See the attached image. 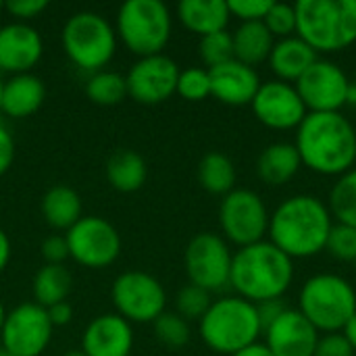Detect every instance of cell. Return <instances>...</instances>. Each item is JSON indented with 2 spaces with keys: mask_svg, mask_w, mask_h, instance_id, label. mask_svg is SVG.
<instances>
[{
  "mask_svg": "<svg viewBox=\"0 0 356 356\" xmlns=\"http://www.w3.org/2000/svg\"><path fill=\"white\" fill-rule=\"evenodd\" d=\"M334 217L325 200L313 194H294L282 200L269 219V242L292 261L317 257L325 250Z\"/></svg>",
  "mask_w": 356,
  "mask_h": 356,
  "instance_id": "obj_1",
  "label": "cell"
},
{
  "mask_svg": "<svg viewBox=\"0 0 356 356\" xmlns=\"http://www.w3.org/2000/svg\"><path fill=\"white\" fill-rule=\"evenodd\" d=\"M294 146L305 167L319 175H344L356 167V129L342 113H309Z\"/></svg>",
  "mask_w": 356,
  "mask_h": 356,
  "instance_id": "obj_2",
  "label": "cell"
},
{
  "mask_svg": "<svg viewBox=\"0 0 356 356\" xmlns=\"http://www.w3.org/2000/svg\"><path fill=\"white\" fill-rule=\"evenodd\" d=\"M294 282V261L273 242L263 240L234 252L229 286L236 296L261 305L282 300Z\"/></svg>",
  "mask_w": 356,
  "mask_h": 356,
  "instance_id": "obj_3",
  "label": "cell"
},
{
  "mask_svg": "<svg viewBox=\"0 0 356 356\" xmlns=\"http://www.w3.org/2000/svg\"><path fill=\"white\" fill-rule=\"evenodd\" d=\"M296 35L315 52H340L356 42V0H300Z\"/></svg>",
  "mask_w": 356,
  "mask_h": 356,
  "instance_id": "obj_4",
  "label": "cell"
},
{
  "mask_svg": "<svg viewBox=\"0 0 356 356\" xmlns=\"http://www.w3.org/2000/svg\"><path fill=\"white\" fill-rule=\"evenodd\" d=\"M198 327L202 342L217 355L234 356L263 336L257 305L240 296L213 300L207 315L198 321Z\"/></svg>",
  "mask_w": 356,
  "mask_h": 356,
  "instance_id": "obj_5",
  "label": "cell"
},
{
  "mask_svg": "<svg viewBox=\"0 0 356 356\" xmlns=\"http://www.w3.org/2000/svg\"><path fill=\"white\" fill-rule=\"evenodd\" d=\"M298 311L319 334L342 332L356 313L355 286L338 273H315L300 286Z\"/></svg>",
  "mask_w": 356,
  "mask_h": 356,
  "instance_id": "obj_6",
  "label": "cell"
},
{
  "mask_svg": "<svg viewBox=\"0 0 356 356\" xmlns=\"http://www.w3.org/2000/svg\"><path fill=\"white\" fill-rule=\"evenodd\" d=\"M60 44L69 60L81 71H102L117 50V31L106 17L94 10L73 13L60 31Z\"/></svg>",
  "mask_w": 356,
  "mask_h": 356,
  "instance_id": "obj_7",
  "label": "cell"
},
{
  "mask_svg": "<svg viewBox=\"0 0 356 356\" xmlns=\"http://www.w3.org/2000/svg\"><path fill=\"white\" fill-rule=\"evenodd\" d=\"M173 17L161 0H127L117 13V38L134 54H163L171 40Z\"/></svg>",
  "mask_w": 356,
  "mask_h": 356,
  "instance_id": "obj_8",
  "label": "cell"
},
{
  "mask_svg": "<svg viewBox=\"0 0 356 356\" xmlns=\"http://www.w3.org/2000/svg\"><path fill=\"white\" fill-rule=\"evenodd\" d=\"M271 213L263 196L248 188H234L219 204V225L223 238L238 248L263 242L269 234Z\"/></svg>",
  "mask_w": 356,
  "mask_h": 356,
  "instance_id": "obj_9",
  "label": "cell"
},
{
  "mask_svg": "<svg viewBox=\"0 0 356 356\" xmlns=\"http://www.w3.org/2000/svg\"><path fill=\"white\" fill-rule=\"evenodd\" d=\"M111 300L129 323H154L167 311V292L163 284L146 271H125L111 286Z\"/></svg>",
  "mask_w": 356,
  "mask_h": 356,
  "instance_id": "obj_10",
  "label": "cell"
},
{
  "mask_svg": "<svg viewBox=\"0 0 356 356\" xmlns=\"http://www.w3.org/2000/svg\"><path fill=\"white\" fill-rule=\"evenodd\" d=\"M232 261L234 252L229 242L213 232L196 234L184 252V267L190 284L207 292H217L229 286Z\"/></svg>",
  "mask_w": 356,
  "mask_h": 356,
  "instance_id": "obj_11",
  "label": "cell"
},
{
  "mask_svg": "<svg viewBox=\"0 0 356 356\" xmlns=\"http://www.w3.org/2000/svg\"><path fill=\"white\" fill-rule=\"evenodd\" d=\"M69 259L88 269H104L121 254V236L117 227L96 215H83L67 234Z\"/></svg>",
  "mask_w": 356,
  "mask_h": 356,
  "instance_id": "obj_12",
  "label": "cell"
},
{
  "mask_svg": "<svg viewBox=\"0 0 356 356\" xmlns=\"http://www.w3.org/2000/svg\"><path fill=\"white\" fill-rule=\"evenodd\" d=\"M52 323L44 307L23 302L6 311L0 342L6 353L15 356H40L52 340Z\"/></svg>",
  "mask_w": 356,
  "mask_h": 356,
  "instance_id": "obj_13",
  "label": "cell"
},
{
  "mask_svg": "<svg viewBox=\"0 0 356 356\" xmlns=\"http://www.w3.org/2000/svg\"><path fill=\"white\" fill-rule=\"evenodd\" d=\"M294 86L309 113H340L346 106L350 79L338 63L317 58Z\"/></svg>",
  "mask_w": 356,
  "mask_h": 356,
  "instance_id": "obj_14",
  "label": "cell"
},
{
  "mask_svg": "<svg viewBox=\"0 0 356 356\" xmlns=\"http://www.w3.org/2000/svg\"><path fill=\"white\" fill-rule=\"evenodd\" d=\"M177 63L167 54L138 58L125 75L127 96L140 104H161L177 90Z\"/></svg>",
  "mask_w": 356,
  "mask_h": 356,
  "instance_id": "obj_15",
  "label": "cell"
},
{
  "mask_svg": "<svg viewBox=\"0 0 356 356\" xmlns=\"http://www.w3.org/2000/svg\"><path fill=\"white\" fill-rule=\"evenodd\" d=\"M254 117L269 129H296L309 115L294 83L280 79L263 81L254 100L250 102Z\"/></svg>",
  "mask_w": 356,
  "mask_h": 356,
  "instance_id": "obj_16",
  "label": "cell"
},
{
  "mask_svg": "<svg viewBox=\"0 0 356 356\" xmlns=\"http://www.w3.org/2000/svg\"><path fill=\"white\" fill-rule=\"evenodd\" d=\"M263 336L273 356H313L321 334L298 309L288 307L263 330Z\"/></svg>",
  "mask_w": 356,
  "mask_h": 356,
  "instance_id": "obj_17",
  "label": "cell"
},
{
  "mask_svg": "<svg viewBox=\"0 0 356 356\" xmlns=\"http://www.w3.org/2000/svg\"><path fill=\"white\" fill-rule=\"evenodd\" d=\"M44 52L42 35L29 23L13 21L0 27V71L31 73Z\"/></svg>",
  "mask_w": 356,
  "mask_h": 356,
  "instance_id": "obj_18",
  "label": "cell"
},
{
  "mask_svg": "<svg viewBox=\"0 0 356 356\" xmlns=\"http://www.w3.org/2000/svg\"><path fill=\"white\" fill-rule=\"evenodd\" d=\"M134 348V327L117 313L94 317L81 336V350L88 356H129Z\"/></svg>",
  "mask_w": 356,
  "mask_h": 356,
  "instance_id": "obj_19",
  "label": "cell"
},
{
  "mask_svg": "<svg viewBox=\"0 0 356 356\" xmlns=\"http://www.w3.org/2000/svg\"><path fill=\"white\" fill-rule=\"evenodd\" d=\"M209 73H211V96H215L219 102L229 106L250 104L263 83L254 67H248L236 58L215 69H209Z\"/></svg>",
  "mask_w": 356,
  "mask_h": 356,
  "instance_id": "obj_20",
  "label": "cell"
},
{
  "mask_svg": "<svg viewBox=\"0 0 356 356\" xmlns=\"http://www.w3.org/2000/svg\"><path fill=\"white\" fill-rule=\"evenodd\" d=\"M317 58H319L317 52L302 38L294 33L290 38L275 40L267 63L269 69L275 73V79L286 83H296Z\"/></svg>",
  "mask_w": 356,
  "mask_h": 356,
  "instance_id": "obj_21",
  "label": "cell"
},
{
  "mask_svg": "<svg viewBox=\"0 0 356 356\" xmlns=\"http://www.w3.org/2000/svg\"><path fill=\"white\" fill-rule=\"evenodd\" d=\"M46 98V86L44 81L33 73H21L13 75L2 86V100L0 111L13 119H25L31 117Z\"/></svg>",
  "mask_w": 356,
  "mask_h": 356,
  "instance_id": "obj_22",
  "label": "cell"
},
{
  "mask_svg": "<svg viewBox=\"0 0 356 356\" xmlns=\"http://www.w3.org/2000/svg\"><path fill=\"white\" fill-rule=\"evenodd\" d=\"M302 167L294 142H273L257 159V173L267 186H286Z\"/></svg>",
  "mask_w": 356,
  "mask_h": 356,
  "instance_id": "obj_23",
  "label": "cell"
},
{
  "mask_svg": "<svg viewBox=\"0 0 356 356\" xmlns=\"http://www.w3.org/2000/svg\"><path fill=\"white\" fill-rule=\"evenodd\" d=\"M177 17L186 29L202 38L227 29L232 13L225 0H181L177 4Z\"/></svg>",
  "mask_w": 356,
  "mask_h": 356,
  "instance_id": "obj_24",
  "label": "cell"
},
{
  "mask_svg": "<svg viewBox=\"0 0 356 356\" xmlns=\"http://www.w3.org/2000/svg\"><path fill=\"white\" fill-rule=\"evenodd\" d=\"M40 211H42L44 221L52 229L69 232L83 217V202H81V196L73 188L58 184L44 192Z\"/></svg>",
  "mask_w": 356,
  "mask_h": 356,
  "instance_id": "obj_25",
  "label": "cell"
},
{
  "mask_svg": "<svg viewBox=\"0 0 356 356\" xmlns=\"http://www.w3.org/2000/svg\"><path fill=\"white\" fill-rule=\"evenodd\" d=\"M232 38H234L236 60H240L248 67H257L259 63H265L275 44L273 33L267 29V25L263 21L240 23L236 27V31L232 33Z\"/></svg>",
  "mask_w": 356,
  "mask_h": 356,
  "instance_id": "obj_26",
  "label": "cell"
},
{
  "mask_svg": "<svg viewBox=\"0 0 356 356\" xmlns=\"http://www.w3.org/2000/svg\"><path fill=\"white\" fill-rule=\"evenodd\" d=\"M106 179L113 190L131 194L138 192L148 179V165L136 150H115L106 161Z\"/></svg>",
  "mask_w": 356,
  "mask_h": 356,
  "instance_id": "obj_27",
  "label": "cell"
},
{
  "mask_svg": "<svg viewBox=\"0 0 356 356\" xmlns=\"http://www.w3.org/2000/svg\"><path fill=\"white\" fill-rule=\"evenodd\" d=\"M73 288V275L65 265H44L33 277L31 292L33 302L48 309L56 302H65Z\"/></svg>",
  "mask_w": 356,
  "mask_h": 356,
  "instance_id": "obj_28",
  "label": "cell"
},
{
  "mask_svg": "<svg viewBox=\"0 0 356 356\" xmlns=\"http://www.w3.org/2000/svg\"><path fill=\"white\" fill-rule=\"evenodd\" d=\"M198 184L217 196H225L236 188V165L223 152H207L198 163Z\"/></svg>",
  "mask_w": 356,
  "mask_h": 356,
  "instance_id": "obj_29",
  "label": "cell"
},
{
  "mask_svg": "<svg viewBox=\"0 0 356 356\" xmlns=\"http://www.w3.org/2000/svg\"><path fill=\"white\" fill-rule=\"evenodd\" d=\"M86 94L94 104L100 106H115L127 96V81L125 75L117 71H96L90 73L86 81Z\"/></svg>",
  "mask_w": 356,
  "mask_h": 356,
  "instance_id": "obj_30",
  "label": "cell"
},
{
  "mask_svg": "<svg viewBox=\"0 0 356 356\" xmlns=\"http://www.w3.org/2000/svg\"><path fill=\"white\" fill-rule=\"evenodd\" d=\"M336 223L356 227V167L336 179L327 202Z\"/></svg>",
  "mask_w": 356,
  "mask_h": 356,
  "instance_id": "obj_31",
  "label": "cell"
},
{
  "mask_svg": "<svg viewBox=\"0 0 356 356\" xmlns=\"http://www.w3.org/2000/svg\"><path fill=\"white\" fill-rule=\"evenodd\" d=\"M152 325H154L156 340L171 350L184 348L190 342V336H192L190 323L184 317H179L175 311H165L161 317L154 319Z\"/></svg>",
  "mask_w": 356,
  "mask_h": 356,
  "instance_id": "obj_32",
  "label": "cell"
},
{
  "mask_svg": "<svg viewBox=\"0 0 356 356\" xmlns=\"http://www.w3.org/2000/svg\"><path fill=\"white\" fill-rule=\"evenodd\" d=\"M198 54L207 69H215L219 65H225L234 60V38L227 29L215 31L209 35H202L198 42Z\"/></svg>",
  "mask_w": 356,
  "mask_h": 356,
  "instance_id": "obj_33",
  "label": "cell"
},
{
  "mask_svg": "<svg viewBox=\"0 0 356 356\" xmlns=\"http://www.w3.org/2000/svg\"><path fill=\"white\" fill-rule=\"evenodd\" d=\"M213 305V298H211V292L194 286V284H188L184 286L177 296H175V313L179 317H184L188 323L190 321H200L209 307Z\"/></svg>",
  "mask_w": 356,
  "mask_h": 356,
  "instance_id": "obj_34",
  "label": "cell"
},
{
  "mask_svg": "<svg viewBox=\"0 0 356 356\" xmlns=\"http://www.w3.org/2000/svg\"><path fill=\"white\" fill-rule=\"evenodd\" d=\"M181 98L190 102H200L211 96V73L204 67H188L179 71L177 77V90Z\"/></svg>",
  "mask_w": 356,
  "mask_h": 356,
  "instance_id": "obj_35",
  "label": "cell"
},
{
  "mask_svg": "<svg viewBox=\"0 0 356 356\" xmlns=\"http://www.w3.org/2000/svg\"><path fill=\"white\" fill-rule=\"evenodd\" d=\"M325 250L336 259L344 263H355L356 261V227L344 225V223H334Z\"/></svg>",
  "mask_w": 356,
  "mask_h": 356,
  "instance_id": "obj_36",
  "label": "cell"
},
{
  "mask_svg": "<svg viewBox=\"0 0 356 356\" xmlns=\"http://www.w3.org/2000/svg\"><path fill=\"white\" fill-rule=\"evenodd\" d=\"M263 23L273 33V38H290L296 33V6L288 2H273Z\"/></svg>",
  "mask_w": 356,
  "mask_h": 356,
  "instance_id": "obj_37",
  "label": "cell"
},
{
  "mask_svg": "<svg viewBox=\"0 0 356 356\" xmlns=\"http://www.w3.org/2000/svg\"><path fill=\"white\" fill-rule=\"evenodd\" d=\"M271 0H229V13L232 17H238L242 23L248 21H263L271 8Z\"/></svg>",
  "mask_w": 356,
  "mask_h": 356,
  "instance_id": "obj_38",
  "label": "cell"
},
{
  "mask_svg": "<svg viewBox=\"0 0 356 356\" xmlns=\"http://www.w3.org/2000/svg\"><path fill=\"white\" fill-rule=\"evenodd\" d=\"M313 356H356L353 346L348 344V340L344 338L342 332L336 334H323L319 336L317 348Z\"/></svg>",
  "mask_w": 356,
  "mask_h": 356,
  "instance_id": "obj_39",
  "label": "cell"
},
{
  "mask_svg": "<svg viewBox=\"0 0 356 356\" xmlns=\"http://www.w3.org/2000/svg\"><path fill=\"white\" fill-rule=\"evenodd\" d=\"M40 252L46 265H65V261L69 259V246H67L65 236H58V234L46 236L40 246Z\"/></svg>",
  "mask_w": 356,
  "mask_h": 356,
  "instance_id": "obj_40",
  "label": "cell"
},
{
  "mask_svg": "<svg viewBox=\"0 0 356 356\" xmlns=\"http://www.w3.org/2000/svg\"><path fill=\"white\" fill-rule=\"evenodd\" d=\"M4 8L13 17H17L21 23H25V21L42 15L48 8V0H8V2H4Z\"/></svg>",
  "mask_w": 356,
  "mask_h": 356,
  "instance_id": "obj_41",
  "label": "cell"
},
{
  "mask_svg": "<svg viewBox=\"0 0 356 356\" xmlns=\"http://www.w3.org/2000/svg\"><path fill=\"white\" fill-rule=\"evenodd\" d=\"M15 154H17V146H15V138L13 134L0 123V175H4L13 163H15Z\"/></svg>",
  "mask_w": 356,
  "mask_h": 356,
  "instance_id": "obj_42",
  "label": "cell"
},
{
  "mask_svg": "<svg viewBox=\"0 0 356 356\" xmlns=\"http://www.w3.org/2000/svg\"><path fill=\"white\" fill-rule=\"evenodd\" d=\"M286 309H288V307L284 305V300H267V302L257 305V311H259V319H261L263 330H265L269 323H273Z\"/></svg>",
  "mask_w": 356,
  "mask_h": 356,
  "instance_id": "obj_43",
  "label": "cell"
},
{
  "mask_svg": "<svg viewBox=\"0 0 356 356\" xmlns=\"http://www.w3.org/2000/svg\"><path fill=\"white\" fill-rule=\"evenodd\" d=\"M46 313H48V319H50L52 327L67 325V323H71V319H73V307H71L67 300H65V302H56V305L48 307V309H46Z\"/></svg>",
  "mask_w": 356,
  "mask_h": 356,
  "instance_id": "obj_44",
  "label": "cell"
},
{
  "mask_svg": "<svg viewBox=\"0 0 356 356\" xmlns=\"http://www.w3.org/2000/svg\"><path fill=\"white\" fill-rule=\"evenodd\" d=\"M8 261H10V240H8L6 232L0 227V273L6 269Z\"/></svg>",
  "mask_w": 356,
  "mask_h": 356,
  "instance_id": "obj_45",
  "label": "cell"
},
{
  "mask_svg": "<svg viewBox=\"0 0 356 356\" xmlns=\"http://www.w3.org/2000/svg\"><path fill=\"white\" fill-rule=\"evenodd\" d=\"M234 356H273V353L267 348V344H265V342H254V344H250V346L242 348L240 353H236Z\"/></svg>",
  "mask_w": 356,
  "mask_h": 356,
  "instance_id": "obj_46",
  "label": "cell"
},
{
  "mask_svg": "<svg viewBox=\"0 0 356 356\" xmlns=\"http://www.w3.org/2000/svg\"><path fill=\"white\" fill-rule=\"evenodd\" d=\"M342 334H344V338L348 340V344L353 346V350H355V355H356V313L350 317V319H348V323L344 325Z\"/></svg>",
  "mask_w": 356,
  "mask_h": 356,
  "instance_id": "obj_47",
  "label": "cell"
},
{
  "mask_svg": "<svg viewBox=\"0 0 356 356\" xmlns=\"http://www.w3.org/2000/svg\"><path fill=\"white\" fill-rule=\"evenodd\" d=\"M346 104L356 106V83L350 81V88H348V96H346Z\"/></svg>",
  "mask_w": 356,
  "mask_h": 356,
  "instance_id": "obj_48",
  "label": "cell"
},
{
  "mask_svg": "<svg viewBox=\"0 0 356 356\" xmlns=\"http://www.w3.org/2000/svg\"><path fill=\"white\" fill-rule=\"evenodd\" d=\"M4 317H6V309H4V305H2V300H0V330H2Z\"/></svg>",
  "mask_w": 356,
  "mask_h": 356,
  "instance_id": "obj_49",
  "label": "cell"
},
{
  "mask_svg": "<svg viewBox=\"0 0 356 356\" xmlns=\"http://www.w3.org/2000/svg\"><path fill=\"white\" fill-rule=\"evenodd\" d=\"M63 356H88V355L79 348V350H69V353H65Z\"/></svg>",
  "mask_w": 356,
  "mask_h": 356,
  "instance_id": "obj_50",
  "label": "cell"
},
{
  "mask_svg": "<svg viewBox=\"0 0 356 356\" xmlns=\"http://www.w3.org/2000/svg\"><path fill=\"white\" fill-rule=\"evenodd\" d=\"M0 356H15V355H10V353H6L4 348H0Z\"/></svg>",
  "mask_w": 356,
  "mask_h": 356,
  "instance_id": "obj_51",
  "label": "cell"
},
{
  "mask_svg": "<svg viewBox=\"0 0 356 356\" xmlns=\"http://www.w3.org/2000/svg\"><path fill=\"white\" fill-rule=\"evenodd\" d=\"M2 86H4V81H2V77H0V100H2Z\"/></svg>",
  "mask_w": 356,
  "mask_h": 356,
  "instance_id": "obj_52",
  "label": "cell"
},
{
  "mask_svg": "<svg viewBox=\"0 0 356 356\" xmlns=\"http://www.w3.org/2000/svg\"><path fill=\"white\" fill-rule=\"evenodd\" d=\"M2 8H4V2H2V0H0V10H2Z\"/></svg>",
  "mask_w": 356,
  "mask_h": 356,
  "instance_id": "obj_53",
  "label": "cell"
},
{
  "mask_svg": "<svg viewBox=\"0 0 356 356\" xmlns=\"http://www.w3.org/2000/svg\"><path fill=\"white\" fill-rule=\"evenodd\" d=\"M355 267H356V261H355Z\"/></svg>",
  "mask_w": 356,
  "mask_h": 356,
  "instance_id": "obj_54",
  "label": "cell"
}]
</instances>
